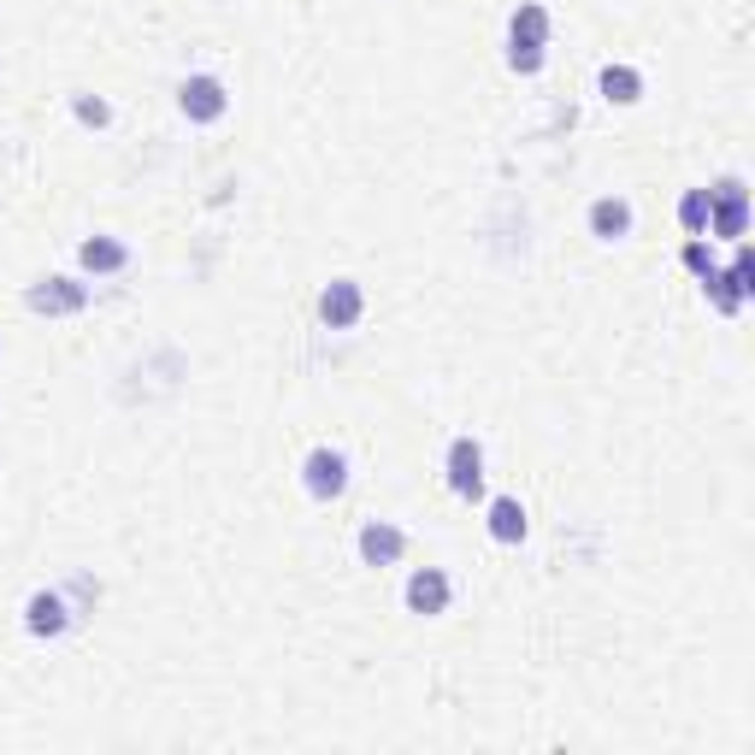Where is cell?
Listing matches in <instances>:
<instances>
[{"label": "cell", "instance_id": "1", "mask_svg": "<svg viewBox=\"0 0 755 755\" xmlns=\"http://www.w3.org/2000/svg\"><path fill=\"white\" fill-rule=\"evenodd\" d=\"M543 48H549V12L543 7H519L507 19V65L514 71H543Z\"/></svg>", "mask_w": 755, "mask_h": 755}, {"label": "cell", "instance_id": "2", "mask_svg": "<svg viewBox=\"0 0 755 755\" xmlns=\"http://www.w3.org/2000/svg\"><path fill=\"white\" fill-rule=\"evenodd\" d=\"M301 484H308V496H319V502H337L348 490V460L337 448H313L308 467H301Z\"/></svg>", "mask_w": 755, "mask_h": 755}, {"label": "cell", "instance_id": "3", "mask_svg": "<svg viewBox=\"0 0 755 755\" xmlns=\"http://www.w3.org/2000/svg\"><path fill=\"white\" fill-rule=\"evenodd\" d=\"M448 490L455 496H484V448H478L472 438H455L448 443Z\"/></svg>", "mask_w": 755, "mask_h": 755}, {"label": "cell", "instance_id": "4", "mask_svg": "<svg viewBox=\"0 0 755 755\" xmlns=\"http://www.w3.org/2000/svg\"><path fill=\"white\" fill-rule=\"evenodd\" d=\"M178 107H183L195 124H213V119H225L230 95H225V83H219V77H183V89H178Z\"/></svg>", "mask_w": 755, "mask_h": 755}, {"label": "cell", "instance_id": "5", "mask_svg": "<svg viewBox=\"0 0 755 755\" xmlns=\"http://www.w3.org/2000/svg\"><path fill=\"white\" fill-rule=\"evenodd\" d=\"M360 313H367V296H360V284H355V278H337V284H325V296H319V319H325L331 331H348V325H360Z\"/></svg>", "mask_w": 755, "mask_h": 755}, {"label": "cell", "instance_id": "6", "mask_svg": "<svg viewBox=\"0 0 755 755\" xmlns=\"http://www.w3.org/2000/svg\"><path fill=\"white\" fill-rule=\"evenodd\" d=\"M31 308L36 313H83V308H89V284H77V278H41L31 289Z\"/></svg>", "mask_w": 755, "mask_h": 755}, {"label": "cell", "instance_id": "7", "mask_svg": "<svg viewBox=\"0 0 755 755\" xmlns=\"http://www.w3.org/2000/svg\"><path fill=\"white\" fill-rule=\"evenodd\" d=\"M24 626H31L36 637H60L71 626V608H65L60 590H36V597L24 602Z\"/></svg>", "mask_w": 755, "mask_h": 755}, {"label": "cell", "instance_id": "8", "mask_svg": "<svg viewBox=\"0 0 755 755\" xmlns=\"http://www.w3.org/2000/svg\"><path fill=\"white\" fill-rule=\"evenodd\" d=\"M402 549H408V537L390 526V519H372V526H360V561H367V566L402 561Z\"/></svg>", "mask_w": 755, "mask_h": 755}, {"label": "cell", "instance_id": "9", "mask_svg": "<svg viewBox=\"0 0 755 755\" xmlns=\"http://www.w3.org/2000/svg\"><path fill=\"white\" fill-rule=\"evenodd\" d=\"M408 608H414V614H443V608H448V573L419 566V573L408 578Z\"/></svg>", "mask_w": 755, "mask_h": 755}, {"label": "cell", "instance_id": "10", "mask_svg": "<svg viewBox=\"0 0 755 755\" xmlns=\"http://www.w3.org/2000/svg\"><path fill=\"white\" fill-rule=\"evenodd\" d=\"M590 230H597L602 242H620V237H632V201H620V195H602L597 207H590Z\"/></svg>", "mask_w": 755, "mask_h": 755}, {"label": "cell", "instance_id": "11", "mask_svg": "<svg viewBox=\"0 0 755 755\" xmlns=\"http://www.w3.org/2000/svg\"><path fill=\"white\" fill-rule=\"evenodd\" d=\"M77 260H83V272H124L130 266V249H124V242H112V237H89Z\"/></svg>", "mask_w": 755, "mask_h": 755}, {"label": "cell", "instance_id": "12", "mask_svg": "<svg viewBox=\"0 0 755 755\" xmlns=\"http://www.w3.org/2000/svg\"><path fill=\"white\" fill-rule=\"evenodd\" d=\"M490 537H496V543H519V537H526V507L514 496L490 502Z\"/></svg>", "mask_w": 755, "mask_h": 755}, {"label": "cell", "instance_id": "13", "mask_svg": "<svg viewBox=\"0 0 755 755\" xmlns=\"http://www.w3.org/2000/svg\"><path fill=\"white\" fill-rule=\"evenodd\" d=\"M602 95L614 100V107H632V100L644 95V77H637L632 65H608L602 71Z\"/></svg>", "mask_w": 755, "mask_h": 755}, {"label": "cell", "instance_id": "14", "mask_svg": "<svg viewBox=\"0 0 755 755\" xmlns=\"http://www.w3.org/2000/svg\"><path fill=\"white\" fill-rule=\"evenodd\" d=\"M703 284H708V296H715V308L720 313H738V308H744V289H738V278H732V272H715V266H708L703 272Z\"/></svg>", "mask_w": 755, "mask_h": 755}, {"label": "cell", "instance_id": "15", "mask_svg": "<svg viewBox=\"0 0 755 755\" xmlns=\"http://www.w3.org/2000/svg\"><path fill=\"white\" fill-rule=\"evenodd\" d=\"M679 225H685V230H708V189H691V195L679 201Z\"/></svg>", "mask_w": 755, "mask_h": 755}, {"label": "cell", "instance_id": "16", "mask_svg": "<svg viewBox=\"0 0 755 755\" xmlns=\"http://www.w3.org/2000/svg\"><path fill=\"white\" fill-rule=\"evenodd\" d=\"M77 119L100 130V124H112V107H107V100H95V95H77Z\"/></svg>", "mask_w": 755, "mask_h": 755}, {"label": "cell", "instance_id": "17", "mask_svg": "<svg viewBox=\"0 0 755 755\" xmlns=\"http://www.w3.org/2000/svg\"><path fill=\"white\" fill-rule=\"evenodd\" d=\"M732 278H738V289H744V296H755V254H750V249H738Z\"/></svg>", "mask_w": 755, "mask_h": 755}, {"label": "cell", "instance_id": "18", "mask_svg": "<svg viewBox=\"0 0 755 755\" xmlns=\"http://www.w3.org/2000/svg\"><path fill=\"white\" fill-rule=\"evenodd\" d=\"M685 266H691V272H708V266H715V260H708V249H703V242H691V249H685Z\"/></svg>", "mask_w": 755, "mask_h": 755}]
</instances>
